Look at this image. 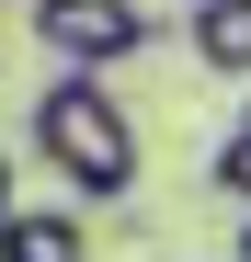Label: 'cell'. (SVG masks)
Here are the masks:
<instances>
[{
  "instance_id": "5b68a950",
  "label": "cell",
  "mask_w": 251,
  "mask_h": 262,
  "mask_svg": "<svg viewBox=\"0 0 251 262\" xmlns=\"http://www.w3.org/2000/svg\"><path fill=\"white\" fill-rule=\"evenodd\" d=\"M205 183H217V194H240V205H251V103H240V125H228V137H217V160H205Z\"/></svg>"
},
{
  "instance_id": "6da1fadb",
  "label": "cell",
  "mask_w": 251,
  "mask_h": 262,
  "mask_svg": "<svg viewBox=\"0 0 251 262\" xmlns=\"http://www.w3.org/2000/svg\"><path fill=\"white\" fill-rule=\"evenodd\" d=\"M23 137H34V160H46L80 205H126L137 194V114L114 103L103 69H57L46 92H34Z\"/></svg>"
},
{
  "instance_id": "3957f363",
  "label": "cell",
  "mask_w": 251,
  "mask_h": 262,
  "mask_svg": "<svg viewBox=\"0 0 251 262\" xmlns=\"http://www.w3.org/2000/svg\"><path fill=\"white\" fill-rule=\"evenodd\" d=\"M0 262H92V228L69 205H12L0 216Z\"/></svg>"
},
{
  "instance_id": "52a82bcc",
  "label": "cell",
  "mask_w": 251,
  "mask_h": 262,
  "mask_svg": "<svg viewBox=\"0 0 251 262\" xmlns=\"http://www.w3.org/2000/svg\"><path fill=\"white\" fill-rule=\"evenodd\" d=\"M240 262H251V228H240Z\"/></svg>"
},
{
  "instance_id": "8992f818",
  "label": "cell",
  "mask_w": 251,
  "mask_h": 262,
  "mask_svg": "<svg viewBox=\"0 0 251 262\" xmlns=\"http://www.w3.org/2000/svg\"><path fill=\"white\" fill-rule=\"evenodd\" d=\"M12 205H23V194H12V148H0V216H12Z\"/></svg>"
},
{
  "instance_id": "277c9868",
  "label": "cell",
  "mask_w": 251,
  "mask_h": 262,
  "mask_svg": "<svg viewBox=\"0 0 251 262\" xmlns=\"http://www.w3.org/2000/svg\"><path fill=\"white\" fill-rule=\"evenodd\" d=\"M194 69L205 80H251V0H194Z\"/></svg>"
},
{
  "instance_id": "7a4b0ae2",
  "label": "cell",
  "mask_w": 251,
  "mask_h": 262,
  "mask_svg": "<svg viewBox=\"0 0 251 262\" xmlns=\"http://www.w3.org/2000/svg\"><path fill=\"white\" fill-rule=\"evenodd\" d=\"M23 23H34V46H46L57 69H103V80L160 34V23H149V0H34Z\"/></svg>"
}]
</instances>
